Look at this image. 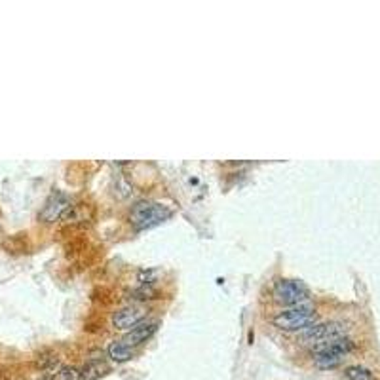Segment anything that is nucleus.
Listing matches in <instances>:
<instances>
[{
	"instance_id": "f257e3e1",
	"label": "nucleus",
	"mask_w": 380,
	"mask_h": 380,
	"mask_svg": "<svg viewBox=\"0 0 380 380\" xmlns=\"http://www.w3.org/2000/svg\"><path fill=\"white\" fill-rule=\"evenodd\" d=\"M316 317V306L308 300V302L287 306V308H282L280 312H276L274 317H272V323H274V327L287 331V333H300V331L314 325Z\"/></svg>"
},
{
	"instance_id": "f03ea898",
	"label": "nucleus",
	"mask_w": 380,
	"mask_h": 380,
	"mask_svg": "<svg viewBox=\"0 0 380 380\" xmlns=\"http://www.w3.org/2000/svg\"><path fill=\"white\" fill-rule=\"evenodd\" d=\"M171 217V209L152 200H141L130 211V223L137 232L150 231Z\"/></svg>"
},
{
	"instance_id": "7ed1b4c3",
	"label": "nucleus",
	"mask_w": 380,
	"mask_h": 380,
	"mask_svg": "<svg viewBox=\"0 0 380 380\" xmlns=\"http://www.w3.org/2000/svg\"><path fill=\"white\" fill-rule=\"evenodd\" d=\"M356 348V342L348 337H340V339H334L327 344L317 346V348H312V356H314V365L317 369H337L340 363L344 361V357L354 352Z\"/></svg>"
},
{
	"instance_id": "20e7f679",
	"label": "nucleus",
	"mask_w": 380,
	"mask_h": 380,
	"mask_svg": "<svg viewBox=\"0 0 380 380\" xmlns=\"http://www.w3.org/2000/svg\"><path fill=\"white\" fill-rule=\"evenodd\" d=\"M272 299L276 305L287 308V306L300 305V302H308L310 300V289L300 280L280 278L272 285Z\"/></svg>"
},
{
	"instance_id": "39448f33",
	"label": "nucleus",
	"mask_w": 380,
	"mask_h": 380,
	"mask_svg": "<svg viewBox=\"0 0 380 380\" xmlns=\"http://www.w3.org/2000/svg\"><path fill=\"white\" fill-rule=\"evenodd\" d=\"M340 337H346V323L342 322H323V323H314L305 331L299 333V342L300 344L312 346V348H317V346L327 344L331 340L340 339Z\"/></svg>"
},
{
	"instance_id": "423d86ee",
	"label": "nucleus",
	"mask_w": 380,
	"mask_h": 380,
	"mask_svg": "<svg viewBox=\"0 0 380 380\" xmlns=\"http://www.w3.org/2000/svg\"><path fill=\"white\" fill-rule=\"evenodd\" d=\"M69 208L70 198L65 194L63 190H53L46 202H44V206H42L38 217H41L42 223H56V221L63 219Z\"/></svg>"
},
{
	"instance_id": "0eeeda50",
	"label": "nucleus",
	"mask_w": 380,
	"mask_h": 380,
	"mask_svg": "<svg viewBox=\"0 0 380 380\" xmlns=\"http://www.w3.org/2000/svg\"><path fill=\"white\" fill-rule=\"evenodd\" d=\"M144 317H147V310H144L143 306L130 305L112 314V325H115L116 329H120V331H124V329H133L137 323L144 322Z\"/></svg>"
},
{
	"instance_id": "6e6552de",
	"label": "nucleus",
	"mask_w": 380,
	"mask_h": 380,
	"mask_svg": "<svg viewBox=\"0 0 380 380\" xmlns=\"http://www.w3.org/2000/svg\"><path fill=\"white\" fill-rule=\"evenodd\" d=\"M156 331H158V322H141L133 329H130V333L122 339V342L126 346H130V348H133V346H139L143 344V342H147Z\"/></svg>"
},
{
	"instance_id": "1a4fd4ad",
	"label": "nucleus",
	"mask_w": 380,
	"mask_h": 380,
	"mask_svg": "<svg viewBox=\"0 0 380 380\" xmlns=\"http://www.w3.org/2000/svg\"><path fill=\"white\" fill-rule=\"evenodd\" d=\"M107 373H110L109 363L105 359H99V357H93L80 369V380H97Z\"/></svg>"
},
{
	"instance_id": "9d476101",
	"label": "nucleus",
	"mask_w": 380,
	"mask_h": 380,
	"mask_svg": "<svg viewBox=\"0 0 380 380\" xmlns=\"http://www.w3.org/2000/svg\"><path fill=\"white\" fill-rule=\"evenodd\" d=\"M107 354L112 361L116 363H126L130 361L133 357V350L130 346H126L122 340H115V342H110L109 348H107Z\"/></svg>"
},
{
	"instance_id": "9b49d317",
	"label": "nucleus",
	"mask_w": 380,
	"mask_h": 380,
	"mask_svg": "<svg viewBox=\"0 0 380 380\" xmlns=\"http://www.w3.org/2000/svg\"><path fill=\"white\" fill-rule=\"evenodd\" d=\"M344 374L348 380H376L374 379V374L371 373L369 369L361 367V365H350V367H346Z\"/></svg>"
},
{
	"instance_id": "f8f14e48",
	"label": "nucleus",
	"mask_w": 380,
	"mask_h": 380,
	"mask_svg": "<svg viewBox=\"0 0 380 380\" xmlns=\"http://www.w3.org/2000/svg\"><path fill=\"white\" fill-rule=\"evenodd\" d=\"M58 365H59V357L56 356V354H42V356H38V359H36V367L41 369V371H44V373L56 371Z\"/></svg>"
},
{
	"instance_id": "ddd939ff",
	"label": "nucleus",
	"mask_w": 380,
	"mask_h": 380,
	"mask_svg": "<svg viewBox=\"0 0 380 380\" xmlns=\"http://www.w3.org/2000/svg\"><path fill=\"white\" fill-rule=\"evenodd\" d=\"M53 380H80V369L67 365V367H59L56 373H52Z\"/></svg>"
},
{
	"instance_id": "4468645a",
	"label": "nucleus",
	"mask_w": 380,
	"mask_h": 380,
	"mask_svg": "<svg viewBox=\"0 0 380 380\" xmlns=\"http://www.w3.org/2000/svg\"><path fill=\"white\" fill-rule=\"evenodd\" d=\"M135 295H139L137 299H141V300L156 299V291H154V289L147 287V285H144V287H141V289H137V291H135Z\"/></svg>"
},
{
	"instance_id": "2eb2a0df",
	"label": "nucleus",
	"mask_w": 380,
	"mask_h": 380,
	"mask_svg": "<svg viewBox=\"0 0 380 380\" xmlns=\"http://www.w3.org/2000/svg\"><path fill=\"white\" fill-rule=\"evenodd\" d=\"M36 380H53V379H52V374H44V376H41V379H36Z\"/></svg>"
}]
</instances>
